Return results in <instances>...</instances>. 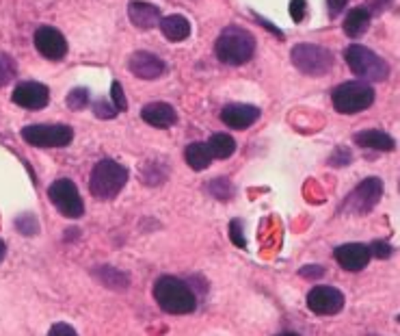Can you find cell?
Returning <instances> with one entry per match:
<instances>
[{
  "label": "cell",
  "instance_id": "e575fe53",
  "mask_svg": "<svg viewBox=\"0 0 400 336\" xmlns=\"http://www.w3.org/2000/svg\"><path fill=\"white\" fill-rule=\"evenodd\" d=\"M346 3H348V0H327V9H329V16H331V18L340 16V13L344 11Z\"/></svg>",
  "mask_w": 400,
  "mask_h": 336
},
{
  "label": "cell",
  "instance_id": "ffe728a7",
  "mask_svg": "<svg viewBox=\"0 0 400 336\" xmlns=\"http://www.w3.org/2000/svg\"><path fill=\"white\" fill-rule=\"evenodd\" d=\"M370 18H372V13L366 7L350 9L346 20H344V33L348 37H362L368 31V26H370Z\"/></svg>",
  "mask_w": 400,
  "mask_h": 336
},
{
  "label": "cell",
  "instance_id": "4dcf8cb0",
  "mask_svg": "<svg viewBox=\"0 0 400 336\" xmlns=\"http://www.w3.org/2000/svg\"><path fill=\"white\" fill-rule=\"evenodd\" d=\"M352 161V154H350V150H346V148H338L333 154H331V158H329V165H333V167H344V165H348Z\"/></svg>",
  "mask_w": 400,
  "mask_h": 336
},
{
  "label": "cell",
  "instance_id": "5b68a950",
  "mask_svg": "<svg viewBox=\"0 0 400 336\" xmlns=\"http://www.w3.org/2000/svg\"><path fill=\"white\" fill-rule=\"evenodd\" d=\"M331 100H333V107H335L338 113H344V115L362 113L368 107H372L374 90L368 85V82H360V80L342 82L340 87L333 90Z\"/></svg>",
  "mask_w": 400,
  "mask_h": 336
},
{
  "label": "cell",
  "instance_id": "8fae6325",
  "mask_svg": "<svg viewBox=\"0 0 400 336\" xmlns=\"http://www.w3.org/2000/svg\"><path fill=\"white\" fill-rule=\"evenodd\" d=\"M35 48L48 61H61L67 55V41L61 31L52 26H41L35 31Z\"/></svg>",
  "mask_w": 400,
  "mask_h": 336
},
{
  "label": "cell",
  "instance_id": "f1b7e54d",
  "mask_svg": "<svg viewBox=\"0 0 400 336\" xmlns=\"http://www.w3.org/2000/svg\"><path fill=\"white\" fill-rule=\"evenodd\" d=\"M94 113H96L100 119H113V117H117V109H115L113 102H109L106 98H100V100L94 104Z\"/></svg>",
  "mask_w": 400,
  "mask_h": 336
},
{
  "label": "cell",
  "instance_id": "484cf974",
  "mask_svg": "<svg viewBox=\"0 0 400 336\" xmlns=\"http://www.w3.org/2000/svg\"><path fill=\"white\" fill-rule=\"evenodd\" d=\"M89 90H84V87H78V90H72L70 94H67V107L72 109V111H82L87 104H89Z\"/></svg>",
  "mask_w": 400,
  "mask_h": 336
},
{
  "label": "cell",
  "instance_id": "ac0fdd59",
  "mask_svg": "<svg viewBox=\"0 0 400 336\" xmlns=\"http://www.w3.org/2000/svg\"><path fill=\"white\" fill-rule=\"evenodd\" d=\"M355 143L360 148H370V150H379V152H389L396 148L394 137L383 131H362L355 135Z\"/></svg>",
  "mask_w": 400,
  "mask_h": 336
},
{
  "label": "cell",
  "instance_id": "e0dca14e",
  "mask_svg": "<svg viewBox=\"0 0 400 336\" xmlns=\"http://www.w3.org/2000/svg\"><path fill=\"white\" fill-rule=\"evenodd\" d=\"M128 16H130V22L141 31H150L158 26L160 22V9L156 5L143 3V0H132L128 7Z\"/></svg>",
  "mask_w": 400,
  "mask_h": 336
},
{
  "label": "cell",
  "instance_id": "d4e9b609",
  "mask_svg": "<svg viewBox=\"0 0 400 336\" xmlns=\"http://www.w3.org/2000/svg\"><path fill=\"white\" fill-rule=\"evenodd\" d=\"M13 76H16V61L7 53H0V87L9 85Z\"/></svg>",
  "mask_w": 400,
  "mask_h": 336
},
{
  "label": "cell",
  "instance_id": "4fadbf2b",
  "mask_svg": "<svg viewBox=\"0 0 400 336\" xmlns=\"http://www.w3.org/2000/svg\"><path fill=\"white\" fill-rule=\"evenodd\" d=\"M335 261L340 263L342 269L346 271H362L368 267L372 254H370V247L364 243H344L335 247Z\"/></svg>",
  "mask_w": 400,
  "mask_h": 336
},
{
  "label": "cell",
  "instance_id": "836d02e7",
  "mask_svg": "<svg viewBox=\"0 0 400 336\" xmlns=\"http://www.w3.org/2000/svg\"><path fill=\"white\" fill-rule=\"evenodd\" d=\"M368 247H370V254L377 256V259H387L391 254V247L387 243H383V241H377V243H372Z\"/></svg>",
  "mask_w": 400,
  "mask_h": 336
},
{
  "label": "cell",
  "instance_id": "7c38bea8",
  "mask_svg": "<svg viewBox=\"0 0 400 336\" xmlns=\"http://www.w3.org/2000/svg\"><path fill=\"white\" fill-rule=\"evenodd\" d=\"M11 100L22 107V109H28V111H41L48 107V100H50V92L46 85H41V82H35V80H26V82H20V85L13 90V96Z\"/></svg>",
  "mask_w": 400,
  "mask_h": 336
},
{
  "label": "cell",
  "instance_id": "9a60e30c",
  "mask_svg": "<svg viewBox=\"0 0 400 336\" xmlns=\"http://www.w3.org/2000/svg\"><path fill=\"white\" fill-rule=\"evenodd\" d=\"M221 119L234 131H245L260 119V109L251 104H228L221 111Z\"/></svg>",
  "mask_w": 400,
  "mask_h": 336
},
{
  "label": "cell",
  "instance_id": "52a82bcc",
  "mask_svg": "<svg viewBox=\"0 0 400 336\" xmlns=\"http://www.w3.org/2000/svg\"><path fill=\"white\" fill-rule=\"evenodd\" d=\"M22 139L35 148H65L74 139L67 124H30L22 129Z\"/></svg>",
  "mask_w": 400,
  "mask_h": 336
},
{
  "label": "cell",
  "instance_id": "ba28073f",
  "mask_svg": "<svg viewBox=\"0 0 400 336\" xmlns=\"http://www.w3.org/2000/svg\"><path fill=\"white\" fill-rule=\"evenodd\" d=\"M48 197L57 211L67 220H80L84 215V202L78 193V187L67 178L55 180L48 187Z\"/></svg>",
  "mask_w": 400,
  "mask_h": 336
},
{
  "label": "cell",
  "instance_id": "d590c367",
  "mask_svg": "<svg viewBox=\"0 0 400 336\" xmlns=\"http://www.w3.org/2000/svg\"><path fill=\"white\" fill-rule=\"evenodd\" d=\"M323 273H325V269H323V267H316V265L303 267V269L299 271V276H303V278H321Z\"/></svg>",
  "mask_w": 400,
  "mask_h": 336
},
{
  "label": "cell",
  "instance_id": "1f68e13d",
  "mask_svg": "<svg viewBox=\"0 0 400 336\" xmlns=\"http://www.w3.org/2000/svg\"><path fill=\"white\" fill-rule=\"evenodd\" d=\"M305 13H307V3H305V0H292V3H290V16H292V20L301 22L305 18Z\"/></svg>",
  "mask_w": 400,
  "mask_h": 336
},
{
  "label": "cell",
  "instance_id": "f546056e",
  "mask_svg": "<svg viewBox=\"0 0 400 336\" xmlns=\"http://www.w3.org/2000/svg\"><path fill=\"white\" fill-rule=\"evenodd\" d=\"M230 239L236 247H247V241L243 237V222L240 220H234L230 222Z\"/></svg>",
  "mask_w": 400,
  "mask_h": 336
},
{
  "label": "cell",
  "instance_id": "603a6c76",
  "mask_svg": "<svg viewBox=\"0 0 400 336\" xmlns=\"http://www.w3.org/2000/svg\"><path fill=\"white\" fill-rule=\"evenodd\" d=\"M206 189H208V193L212 195V197H216V200H232L234 197V185L230 183V178H226V176H218V178H214V180H210L208 185H206Z\"/></svg>",
  "mask_w": 400,
  "mask_h": 336
},
{
  "label": "cell",
  "instance_id": "30bf717a",
  "mask_svg": "<svg viewBox=\"0 0 400 336\" xmlns=\"http://www.w3.org/2000/svg\"><path fill=\"white\" fill-rule=\"evenodd\" d=\"M307 308L321 317L338 315L344 308V293L340 288L327 286V284L314 286L307 293Z\"/></svg>",
  "mask_w": 400,
  "mask_h": 336
},
{
  "label": "cell",
  "instance_id": "277c9868",
  "mask_svg": "<svg viewBox=\"0 0 400 336\" xmlns=\"http://www.w3.org/2000/svg\"><path fill=\"white\" fill-rule=\"evenodd\" d=\"M344 61L355 76H360L370 82H381L389 76V65L377 53L366 46L352 44L344 50Z\"/></svg>",
  "mask_w": 400,
  "mask_h": 336
},
{
  "label": "cell",
  "instance_id": "8992f818",
  "mask_svg": "<svg viewBox=\"0 0 400 336\" xmlns=\"http://www.w3.org/2000/svg\"><path fill=\"white\" fill-rule=\"evenodd\" d=\"M292 63L299 72L307 76H327L335 67V57L323 46L299 44L292 48Z\"/></svg>",
  "mask_w": 400,
  "mask_h": 336
},
{
  "label": "cell",
  "instance_id": "74e56055",
  "mask_svg": "<svg viewBox=\"0 0 400 336\" xmlns=\"http://www.w3.org/2000/svg\"><path fill=\"white\" fill-rule=\"evenodd\" d=\"M279 336H296V334H290V332H288V334H279Z\"/></svg>",
  "mask_w": 400,
  "mask_h": 336
},
{
  "label": "cell",
  "instance_id": "8d00e7d4",
  "mask_svg": "<svg viewBox=\"0 0 400 336\" xmlns=\"http://www.w3.org/2000/svg\"><path fill=\"white\" fill-rule=\"evenodd\" d=\"M5 254H7V245H5V241H0V261L5 259Z\"/></svg>",
  "mask_w": 400,
  "mask_h": 336
},
{
  "label": "cell",
  "instance_id": "cb8c5ba5",
  "mask_svg": "<svg viewBox=\"0 0 400 336\" xmlns=\"http://www.w3.org/2000/svg\"><path fill=\"white\" fill-rule=\"evenodd\" d=\"M96 276H98L106 286H111V288H126V286L130 284L128 273H121V271H117V269H113V267H102V269L96 271Z\"/></svg>",
  "mask_w": 400,
  "mask_h": 336
},
{
  "label": "cell",
  "instance_id": "2e32d148",
  "mask_svg": "<svg viewBox=\"0 0 400 336\" xmlns=\"http://www.w3.org/2000/svg\"><path fill=\"white\" fill-rule=\"evenodd\" d=\"M141 119L154 129H171L177 121V113L169 102H150L141 109Z\"/></svg>",
  "mask_w": 400,
  "mask_h": 336
},
{
  "label": "cell",
  "instance_id": "6da1fadb",
  "mask_svg": "<svg viewBox=\"0 0 400 336\" xmlns=\"http://www.w3.org/2000/svg\"><path fill=\"white\" fill-rule=\"evenodd\" d=\"M154 300L169 315H189L197 308V296L175 276H160L154 282Z\"/></svg>",
  "mask_w": 400,
  "mask_h": 336
},
{
  "label": "cell",
  "instance_id": "d6a6232c",
  "mask_svg": "<svg viewBox=\"0 0 400 336\" xmlns=\"http://www.w3.org/2000/svg\"><path fill=\"white\" fill-rule=\"evenodd\" d=\"M48 336H78V332L70 325V323H55L48 332Z\"/></svg>",
  "mask_w": 400,
  "mask_h": 336
},
{
  "label": "cell",
  "instance_id": "83f0119b",
  "mask_svg": "<svg viewBox=\"0 0 400 336\" xmlns=\"http://www.w3.org/2000/svg\"><path fill=\"white\" fill-rule=\"evenodd\" d=\"M111 96H113V107L117 109V113L128 111V100H126V96H123V90H121V82H119V80H113Z\"/></svg>",
  "mask_w": 400,
  "mask_h": 336
},
{
  "label": "cell",
  "instance_id": "3957f363",
  "mask_svg": "<svg viewBox=\"0 0 400 336\" xmlns=\"http://www.w3.org/2000/svg\"><path fill=\"white\" fill-rule=\"evenodd\" d=\"M128 183V170L117 163V161H111V158H102L91 172V180H89V191H91L94 197L98 200H115L121 189L126 187Z\"/></svg>",
  "mask_w": 400,
  "mask_h": 336
},
{
  "label": "cell",
  "instance_id": "4316f807",
  "mask_svg": "<svg viewBox=\"0 0 400 336\" xmlns=\"http://www.w3.org/2000/svg\"><path fill=\"white\" fill-rule=\"evenodd\" d=\"M16 228H18V232H22V234H37V230H39V224H37V220H35V215H30V213H24L22 217H18L16 220Z\"/></svg>",
  "mask_w": 400,
  "mask_h": 336
},
{
  "label": "cell",
  "instance_id": "7402d4cb",
  "mask_svg": "<svg viewBox=\"0 0 400 336\" xmlns=\"http://www.w3.org/2000/svg\"><path fill=\"white\" fill-rule=\"evenodd\" d=\"M184 158H187L191 170H195V172H204L206 167H210V163L214 161L206 143H191V146H187Z\"/></svg>",
  "mask_w": 400,
  "mask_h": 336
},
{
  "label": "cell",
  "instance_id": "44dd1931",
  "mask_svg": "<svg viewBox=\"0 0 400 336\" xmlns=\"http://www.w3.org/2000/svg\"><path fill=\"white\" fill-rule=\"evenodd\" d=\"M206 146H208L212 158H216V161H226V158H230V156L236 152V141H234V137H230V135H226V133L212 135V137L206 141Z\"/></svg>",
  "mask_w": 400,
  "mask_h": 336
},
{
  "label": "cell",
  "instance_id": "d6986e66",
  "mask_svg": "<svg viewBox=\"0 0 400 336\" xmlns=\"http://www.w3.org/2000/svg\"><path fill=\"white\" fill-rule=\"evenodd\" d=\"M160 31L169 41H184L191 35V24L184 16H167L160 18Z\"/></svg>",
  "mask_w": 400,
  "mask_h": 336
},
{
  "label": "cell",
  "instance_id": "5bb4252c",
  "mask_svg": "<svg viewBox=\"0 0 400 336\" xmlns=\"http://www.w3.org/2000/svg\"><path fill=\"white\" fill-rule=\"evenodd\" d=\"M128 67L130 72L135 74L137 78H143V80H154V78H160L165 72H167V65L162 59H158L156 55L152 53H145V50H139L130 57L128 61Z\"/></svg>",
  "mask_w": 400,
  "mask_h": 336
},
{
  "label": "cell",
  "instance_id": "7a4b0ae2",
  "mask_svg": "<svg viewBox=\"0 0 400 336\" xmlns=\"http://www.w3.org/2000/svg\"><path fill=\"white\" fill-rule=\"evenodd\" d=\"M216 59L226 65H245L255 53V39L240 26H230L218 35L214 46Z\"/></svg>",
  "mask_w": 400,
  "mask_h": 336
},
{
  "label": "cell",
  "instance_id": "9c48e42d",
  "mask_svg": "<svg viewBox=\"0 0 400 336\" xmlns=\"http://www.w3.org/2000/svg\"><path fill=\"white\" fill-rule=\"evenodd\" d=\"M383 195V183L379 178H366L344 200L342 211L350 215H368Z\"/></svg>",
  "mask_w": 400,
  "mask_h": 336
}]
</instances>
